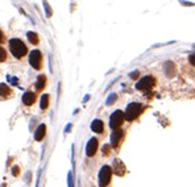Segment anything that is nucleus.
Listing matches in <instances>:
<instances>
[{
	"label": "nucleus",
	"mask_w": 195,
	"mask_h": 187,
	"mask_svg": "<svg viewBox=\"0 0 195 187\" xmlns=\"http://www.w3.org/2000/svg\"><path fill=\"white\" fill-rule=\"evenodd\" d=\"M9 50L16 58H22L28 53L27 45L19 38H13L9 41Z\"/></svg>",
	"instance_id": "obj_1"
},
{
	"label": "nucleus",
	"mask_w": 195,
	"mask_h": 187,
	"mask_svg": "<svg viewBox=\"0 0 195 187\" xmlns=\"http://www.w3.org/2000/svg\"><path fill=\"white\" fill-rule=\"evenodd\" d=\"M141 112H142V106H141L140 103H131L128 107H127L125 119L129 121H132V120H135Z\"/></svg>",
	"instance_id": "obj_2"
},
{
	"label": "nucleus",
	"mask_w": 195,
	"mask_h": 187,
	"mask_svg": "<svg viewBox=\"0 0 195 187\" xmlns=\"http://www.w3.org/2000/svg\"><path fill=\"white\" fill-rule=\"evenodd\" d=\"M124 119H125V115L117 109V111H115L111 115V117H109V127L116 131V129H119V127H121V124L124 123Z\"/></svg>",
	"instance_id": "obj_3"
},
{
	"label": "nucleus",
	"mask_w": 195,
	"mask_h": 187,
	"mask_svg": "<svg viewBox=\"0 0 195 187\" xmlns=\"http://www.w3.org/2000/svg\"><path fill=\"white\" fill-rule=\"evenodd\" d=\"M112 177V170L109 166H103L99 171V185L101 187H106L109 183Z\"/></svg>",
	"instance_id": "obj_4"
},
{
	"label": "nucleus",
	"mask_w": 195,
	"mask_h": 187,
	"mask_svg": "<svg viewBox=\"0 0 195 187\" xmlns=\"http://www.w3.org/2000/svg\"><path fill=\"white\" fill-rule=\"evenodd\" d=\"M154 84V78L153 76H144L142 79H140V82H137L136 88L140 91H148L153 87Z\"/></svg>",
	"instance_id": "obj_5"
},
{
	"label": "nucleus",
	"mask_w": 195,
	"mask_h": 187,
	"mask_svg": "<svg viewBox=\"0 0 195 187\" xmlns=\"http://www.w3.org/2000/svg\"><path fill=\"white\" fill-rule=\"evenodd\" d=\"M29 63L32 65L33 69L40 70L41 69V65H42V55L40 53V50H33L29 55Z\"/></svg>",
	"instance_id": "obj_6"
},
{
	"label": "nucleus",
	"mask_w": 195,
	"mask_h": 187,
	"mask_svg": "<svg viewBox=\"0 0 195 187\" xmlns=\"http://www.w3.org/2000/svg\"><path fill=\"white\" fill-rule=\"evenodd\" d=\"M96 150H98V140L96 138H91L86 145V154L89 157H92L96 153Z\"/></svg>",
	"instance_id": "obj_7"
},
{
	"label": "nucleus",
	"mask_w": 195,
	"mask_h": 187,
	"mask_svg": "<svg viewBox=\"0 0 195 187\" xmlns=\"http://www.w3.org/2000/svg\"><path fill=\"white\" fill-rule=\"evenodd\" d=\"M35 101H36V95L32 91H28L24 94V96H22V103L25 106H32V104H35Z\"/></svg>",
	"instance_id": "obj_8"
},
{
	"label": "nucleus",
	"mask_w": 195,
	"mask_h": 187,
	"mask_svg": "<svg viewBox=\"0 0 195 187\" xmlns=\"http://www.w3.org/2000/svg\"><path fill=\"white\" fill-rule=\"evenodd\" d=\"M123 131L121 129H116L114 133L111 134V142H112V146H117L119 142H120L121 137H123Z\"/></svg>",
	"instance_id": "obj_9"
},
{
	"label": "nucleus",
	"mask_w": 195,
	"mask_h": 187,
	"mask_svg": "<svg viewBox=\"0 0 195 187\" xmlns=\"http://www.w3.org/2000/svg\"><path fill=\"white\" fill-rule=\"evenodd\" d=\"M163 71L168 76H173L176 74V65L171 63V62H166L165 66H163Z\"/></svg>",
	"instance_id": "obj_10"
},
{
	"label": "nucleus",
	"mask_w": 195,
	"mask_h": 187,
	"mask_svg": "<svg viewBox=\"0 0 195 187\" xmlns=\"http://www.w3.org/2000/svg\"><path fill=\"white\" fill-rule=\"evenodd\" d=\"M91 129L94 131L95 133H101L104 129V125H103V121L101 120H94L91 124Z\"/></svg>",
	"instance_id": "obj_11"
},
{
	"label": "nucleus",
	"mask_w": 195,
	"mask_h": 187,
	"mask_svg": "<svg viewBox=\"0 0 195 187\" xmlns=\"http://www.w3.org/2000/svg\"><path fill=\"white\" fill-rule=\"evenodd\" d=\"M45 131H46V127L42 124V125H40L38 128H37V131H36L35 133V138L37 141H41L42 138H44V136H45Z\"/></svg>",
	"instance_id": "obj_12"
},
{
	"label": "nucleus",
	"mask_w": 195,
	"mask_h": 187,
	"mask_svg": "<svg viewBox=\"0 0 195 187\" xmlns=\"http://www.w3.org/2000/svg\"><path fill=\"white\" fill-rule=\"evenodd\" d=\"M11 94H12V90H11L7 84H4V83L0 84V96H3V98H8Z\"/></svg>",
	"instance_id": "obj_13"
},
{
	"label": "nucleus",
	"mask_w": 195,
	"mask_h": 187,
	"mask_svg": "<svg viewBox=\"0 0 195 187\" xmlns=\"http://www.w3.org/2000/svg\"><path fill=\"white\" fill-rule=\"evenodd\" d=\"M114 163H115V173H116L117 175H123L124 171H125V168H124L123 162H120L119 160H116Z\"/></svg>",
	"instance_id": "obj_14"
},
{
	"label": "nucleus",
	"mask_w": 195,
	"mask_h": 187,
	"mask_svg": "<svg viewBox=\"0 0 195 187\" xmlns=\"http://www.w3.org/2000/svg\"><path fill=\"white\" fill-rule=\"evenodd\" d=\"M28 40H29V42H32L33 45H37L38 42H40V38H38V36L36 35V33H33V32H28Z\"/></svg>",
	"instance_id": "obj_15"
},
{
	"label": "nucleus",
	"mask_w": 195,
	"mask_h": 187,
	"mask_svg": "<svg viewBox=\"0 0 195 187\" xmlns=\"http://www.w3.org/2000/svg\"><path fill=\"white\" fill-rule=\"evenodd\" d=\"M45 82H46V78H45L44 75L38 76V81H37V84H36V87H37V90H42V87L45 86Z\"/></svg>",
	"instance_id": "obj_16"
},
{
	"label": "nucleus",
	"mask_w": 195,
	"mask_h": 187,
	"mask_svg": "<svg viewBox=\"0 0 195 187\" xmlns=\"http://www.w3.org/2000/svg\"><path fill=\"white\" fill-rule=\"evenodd\" d=\"M47 106H49V95H44L41 99V108L46 109Z\"/></svg>",
	"instance_id": "obj_17"
},
{
	"label": "nucleus",
	"mask_w": 195,
	"mask_h": 187,
	"mask_svg": "<svg viewBox=\"0 0 195 187\" xmlns=\"http://www.w3.org/2000/svg\"><path fill=\"white\" fill-rule=\"evenodd\" d=\"M5 59H7V52L0 46V62H4Z\"/></svg>",
	"instance_id": "obj_18"
},
{
	"label": "nucleus",
	"mask_w": 195,
	"mask_h": 187,
	"mask_svg": "<svg viewBox=\"0 0 195 187\" xmlns=\"http://www.w3.org/2000/svg\"><path fill=\"white\" fill-rule=\"evenodd\" d=\"M116 98H117V96L115 95V94H112V95L108 98V101H107V104H108V106H109V104H112V103L115 101V99H116Z\"/></svg>",
	"instance_id": "obj_19"
},
{
	"label": "nucleus",
	"mask_w": 195,
	"mask_h": 187,
	"mask_svg": "<svg viewBox=\"0 0 195 187\" xmlns=\"http://www.w3.org/2000/svg\"><path fill=\"white\" fill-rule=\"evenodd\" d=\"M189 61H190V63L193 65V66H195V54H191L189 57Z\"/></svg>",
	"instance_id": "obj_20"
},
{
	"label": "nucleus",
	"mask_w": 195,
	"mask_h": 187,
	"mask_svg": "<svg viewBox=\"0 0 195 187\" xmlns=\"http://www.w3.org/2000/svg\"><path fill=\"white\" fill-rule=\"evenodd\" d=\"M3 40H4V33L0 30V42H3Z\"/></svg>",
	"instance_id": "obj_21"
}]
</instances>
